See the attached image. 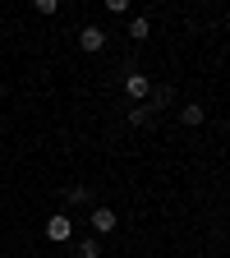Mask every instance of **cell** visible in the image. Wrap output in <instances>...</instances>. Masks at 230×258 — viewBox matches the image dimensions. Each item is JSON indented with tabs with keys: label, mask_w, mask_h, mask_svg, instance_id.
I'll return each instance as SVG.
<instances>
[{
	"label": "cell",
	"mask_w": 230,
	"mask_h": 258,
	"mask_svg": "<svg viewBox=\"0 0 230 258\" xmlns=\"http://www.w3.org/2000/svg\"><path fill=\"white\" fill-rule=\"evenodd\" d=\"M124 92L134 97V102H147V97H152V83H147V74H129V79H124Z\"/></svg>",
	"instance_id": "obj_2"
},
{
	"label": "cell",
	"mask_w": 230,
	"mask_h": 258,
	"mask_svg": "<svg viewBox=\"0 0 230 258\" xmlns=\"http://www.w3.org/2000/svg\"><path fill=\"white\" fill-rule=\"evenodd\" d=\"M79 258H102V240H97V235L79 240Z\"/></svg>",
	"instance_id": "obj_5"
},
{
	"label": "cell",
	"mask_w": 230,
	"mask_h": 258,
	"mask_svg": "<svg viewBox=\"0 0 230 258\" xmlns=\"http://www.w3.org/2000/svg\"><path fill=\"white\" fill-rule=\"evenodd\" d=\"M129 37H147V14H134V19H129Z\"/></svg>",
	"instance_id": "obj_9"
},
{
	"label": "cell",
	"mask_w": 230,
	"mask_h": 258,
	"mask_svg": "<svg viewBox=\"0 0 230 258\" xmlns=\"http://www.w3.org/2000/svg\"><path fill=\"white\" fill-rule=\"evenodd\" d=\"M203 115H207V111H203L198 102H189V106L180 111V120H184V124H203Z\"/></svg>",
	"instance_id": "obj_7"
},
{
	"label": "cell",
	"mask_w": 230,
	"mask_h": 258,
	"mask_svg": "<svg viewBox=\"0 0 230 258\" xmlns=\"http://www.w3.org/2000/svg\"><path fill=\"white\" fill-rule=\"evenodd\" d=\"M115 221H120V217H115L111 208H92V235H97V240L111 235V231H115Z\"/></svg>",
	"instance_id": "obj_1"
},
{
	"label": "cell",
	"mask_w": 230,
	"mask_h": 258,
	"mask_svg": "<svg viewBox=\"0 0 230 258\" xmlns=\"http://www.w3.org/2000/svg\"><path fill=\"white\" fill-rule=\"evenodd\" d=\"M46 235H51V240H69V235H74V226H69V217H64V212H55V217L46 221Z\"/></svg>",
	"instance_id": "obj_4"
},
{
	"label": "cell",
	"mask_w": 230,
	"mask_h": 258,
	"mask_svg": "<svg viewBox=\"0 0 230 258\" xmlns=\"http://www.w3.org/2000/svg\"><path fill=\"white\" fill-rule=\"evenodd\" d=\"M79 46H83V51H102V46H106V32L97 28V23H88V28L79 32Z\"/></svg>",
	"instance_id": "obj_3"
},
{
	"label": "cell",
	"mask_w": 230,
	"mask_h": 258,
	"mask_svg": "<svg viewBox=\"0 0 230 258\" xmlns=\"http://www.w3.org/2000/svg\"><path fill=\"white\" fill-rule=\"evenodd\" d=\"M171 102H175L171 88H152V97H147V106H171Z\"/></svg>",
	"instance_id": "obj_8"
},
{
	"label": "cell",
	"mask_w": 230,
	"mask_h": 258,
	"mask_svg": "<svg viewBox=\"0 0 230 258\" xmlns=\"http://www.w3.org/2000/svg\"><path fill=\"white\" fill-rule=\"evenodd\" d=\"M152 120V106H134V111H129V124H147Z\"/></svg>",
	"instance_id": "obj_10"
},
{
	"label": "cell",
	"mask_w": 230,
	"mask_h": 258,
	"mask_svg": "<svg viewBox=\"0 0 230 258\" xmlns=\"http://www.w3.org/2000/svg\"><path fill=\"white\" fill-rule=\"evenodd\" d=\"M88 199H92L88 184H69V189H64V203H74V208H79V203H88Z\"/></svg>",
	"instance_id": "obj_6"
}]
</instances>
